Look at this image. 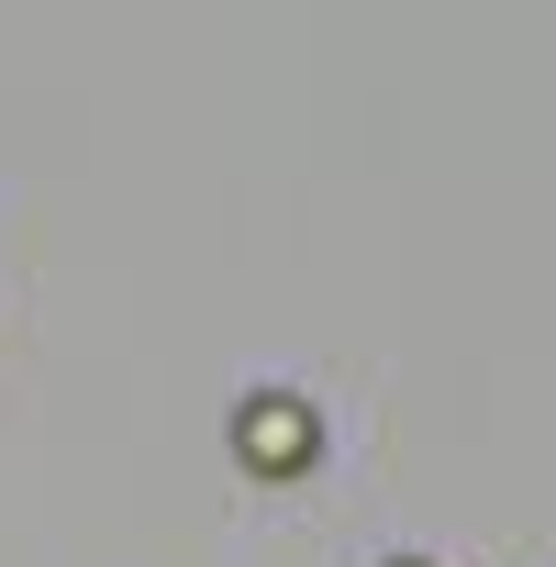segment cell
Instances as JSON below:
<instances>
[{"label":"cell","mask_w":556,"mask_h":567,"mask_svg":"<svg viewBox=\"0 0 556 567\" xmlns=\"http://www.w3.org/2000/svg\"><path fill=\"white\" fill-rule=\"evenodd\" d=\"M245 445H256V467H301L312 456V423L290 401H267V412H245Z\"/></svg>","instance_id":"cell-1"}]
</instances>
